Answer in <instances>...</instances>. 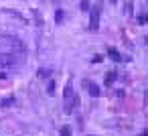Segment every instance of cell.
<instances>
[{
    "mask_svg": "<svg viewBox=\"0 0 148 136\" xmlns=\"http://www.w3.org/2000/svg\"><path fill=\"white\" fill-rule=\"evenodd\" d=\"M27 57L25 43L16 37H0V67H18Z\"/></svg>",
    "mask_w": 148,
    "mask_h": 136,
    "instance_id": "obj_1",
    "label": "cell"
},
{
    "mask_svg": "<svg viewBox=\"0 0 148 136\" xmlns=\"http://www.w3.org/2000/svg\"><path fill=\"white\" fill-rule=\"evenodd\" d=\"M63 98H65V104H63V108H65V114H71L73 110H77V106H79V98L73 93V85H71V81L65 85Z\"/></svg>",
    "mask_w": 148,
    "mask_h": 136,
    "instance_id": "obj_2",
    "label": "cell"
},
{
    "mask_svg": "<svg viewBox=\"0 0 148 136\" xmlns=\"http://www.w3.org/2000/svg\"><path fill=\"white\" fill-rule=\"evenodd\" d=\"M89 31L91 33H97V29H99V16H101V6L99 4H95V6H91L89 8Z\"/></svg>",
    "mask_w": 148,
    "mask_h": 136,
    "instance_id": "obj_3",
    "label": "cell"
},
{
    "mask_svg": "<svg viewBox=\"0 0 148 136\" xmlns=\"http://www.w3.org/2000/svg\"><path fill=\"white\" fill-rule=\"evenodd\" d=\"M83 85H87L91 98H97V95H99V85H95V83H91V81H83Z\"/></svg>",
    "mask_w": 148,
    "mask_h": 136,
    "instance_id": "obj_4",
    "label": "cell"
},
{
    "mask_svg": "<svg viewBox=\"0 0 148 136\" xmlns=\"http://www.w3.org/2000/svg\"><path fill=\"white\" fill-rule=\"evenodd\" d=\"M108 55H110V57H112V59H114L116 63H120V61H122V55H120V53H118L116 49H110V51H108Z\"/></svg>",
    "mask_w": 148,
    "mask_h": 136,
    "instance_id": "obj_5",
    "label": "cell"
},
{
    "mask_svg": "<svg viewBox=\"0 0 148 136\" xmlns=\"http://www.w3.org/2000/svg\"><path fill=\"white\" fill-rule=\"evenodd\" d=\"M116 77H118V73H116V71H110V73L106 75V85H112Z\"/></svg>",
    "mask_w": 148,
    "mask_h": 136,
    "instance_id": "obj_6",
    "label": "cell"
},
{
    "mask_svg": "<svg viewBox=\"0 0 148 136\" xmlns=\"http://www.w3.org/2000/svg\"><path fill=\"white\" fill-rule=\"evenodd\" d=\"M51 75H53L51 69H39L37 71V77H51Z\"/></svg>",
    "mask_w": 148,
    "mask_h": 136,
    "instance_id": "obj_7",
    "label": "cell"
},
{
    "mask_svg": "<svg viewBox=\"0 0 148 136\" xmlns=\"http://www.w3.org/2000/svg\"><path fill=\"white\" fill-rule=\"evenodd\" d=\"M63 19H65V12L63 10H57L55 12V23H63Z\"/></svg>",
    "mask_w": 148,
    "mask_h": 136,
    "instance_id": "obj_8",
    "label": "cell"
},
{
    "mask_svg": "<svg viewBox=\"0 0 148 136\" xmlns=\"http://www.w3.org/2000/svg\"><path fill=\"white\" fill-rule=\"evenodd\" d=\"M61 136H73V134H71V128H69V126H63V128H61Z\"/></svg>",
    "mask_w": 148,
    "mask_h": 136,
    "instance_id": "obj_9",
    "label": "cell"
},
{
    "mask_svg": "<svg viewBox=\"0 0 148 136\" xmlns=\"http://www.w3.org/2000/svg\"><path fill=\"white\" fill-rule=\"evenodd\" d=\"M146 21H148L146 14H140V16H138V25H146Z\"/></svg>",
    "mask_w": 148,
    "mask_h": 136,
    "instance_id": "obj_10",
    "label": "cell"
},
{
    "mask_svg": "<svg viewBox=\"0 0 148 136\" xmlns=\"http://www.w3.org/2000/svg\"><path fill=\"white\" fill-rule=\"evenodd\" d=\"M91 6H89V2H87V0H83V2H81V10H89Z\"/></svg>",
    "mask_w": 148,
    "mask_h": 136,
    "instance_id": "obj_11",
    "label": "cell"
},
{
    "mask_svg": "<svg viewBox=\"0 0 148 136\" xmlns=\"http://www.w3.org/2000/svg\"><path fill=\"white\" fill-rule=\"evenodd\" d=\"M47 91H49V93H53V91H55V81H49V87H47Z\"/></svg>",
    "mask_w": 148,
    "mask_h": 136,
    "instance_id": "obj_12",
    "label": "cell"
},
{
    "mask_svg": "<svg viewBox=\"0 0 148 136\" xmlns=\"http://www.w3.org/2000/svg\"><path fill=\"white\" fill-rule=\"evenodd\" d=\"M12 102H14V100H12V98H8V100H2V106H10V104H12Z\"/></svg>",
    "mask_w": 148,
    "mask_h": 136,
    "instance_id": "obj_13",
    "label": "cell"
},
{
    "mask_svg": "<svg viewBox=\"0 0 148 136\" xmlns=\"http://www.w3.org/2000/svg\"><path fill=\"white\" fill-rule=\"evenodd\" d=\"M99 61H101V55H95V57L91 59V63H99Z\"/></svg>",
    "mask_w": 148,
    "mask_h": 136,
    "instance_id": "obj_14",
    "label": "cell"
},
{
    "mask_svg": "<svg viewBox=\"0 0 148 136\" xmlns=\"http://www.w3.org/2000/svg\"><path fill=\"white\" fill-rule=\"evenodd\" d=\"M6 77H8V73H6V71H4V73H0V79H6Z\"/></svg>",
    "mask_w": 148,
    "mask_h": 136,
    "instance_id": "obj_15",
    "label": "cell"
},
{
    "mask_svg": "<svg viewBox=\"0 0 148 136\" xmlns=\"http://www.w3.org/2000/svg\"><path fill=\"white\" fill-rule=\"evenodd\" d=\"M110 2H116V0H110Z\"/></svg>",
    "mask_w": 148,
    "mask_h": 136,
    "instance_id": "obj_16",
    "label": "cell"
}]
</instances>
